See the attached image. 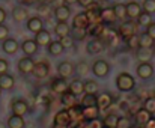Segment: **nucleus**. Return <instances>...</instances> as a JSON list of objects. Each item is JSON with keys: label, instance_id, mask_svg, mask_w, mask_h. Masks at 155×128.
<instances>
[{"label": "nucleus", "instance_id": "nucleus-1", "mask_svg": "<svg viewBox=\"0 0 155 128\" xmlns=\"http://www.w3.org/2000/svg\"><path fill=\"white\" fill-rule=\"evenodd\" d=\"M116 86L120 92H131L136 87V80L133 78V75L127 72H120L116 77Z\"/></svg>", "mask_w": 155, "mask_h": 128}, {"label": "nucleus", "instance_id": "nucleus-2", "mask_svg": "<svg viewBox=\"0 0 155 128\" xmlns=\"http://www.w3.org/2000/svg\"><path fill=\"white\" fill-rule=\"evenodd\" d=\"M137 75L143 80H148L154 75V66L149 62H140L137 66Z\"/></svg>", "mask_w": 155, "mask_h": 128}, {"label": "nucleus", "instance_id": "nucleus-3", "mask_svg": "<svg viewBox=\"0 0 155 128\" xmlns=\"http://www.w3.org/2000/svg\"><path fill=\"white\" fill-rule=\"evenodd\" d=\"M11 110H12V115H18V116H24L27 112H29V106L24 100H15L11 106Z\"/></svg>", "mask_w": 155, "mask_h": 128}, {"label": "nucleus", "instance_id": "nucleus-4", "mask_svg": "<svg viewBox=\"0 0 155 128\" xmlns=\"http://www.w3.org/2000/svg\"><path fill=\"white\" fill-rule=\"evenodd\" d=\"M33 41L36 42L38 47H47L51 42V36H50V33L45 29H42V30H39V32L35 33V39Z\"/></svg>", "mask_w": 155, "mask_h": 128}, {"label": "nucleus", "instance_id": "nucleus-5", "mask_svg": "<svg viewBox=\"0 0 155 128\" xmlns=\"http://www.w3.org/2000/svg\"><path fill=\"white\" fill-rule=\"evenodd\" d=\"M113 104V97H111V94H108V92H103V94H100V95H97V107L101 110V109H108L110 106Z\"/></svg>", "mask_w": 155, "mask_h": 128}, {"label": "nucleus", "instance_id": "nucleus-6", "mask_svg": "<svg viewBox=\"0 0 155 128\" xmlns=\"http://www.w3.org/2000/svg\"><path fill=\"white\" fill-rule=\"evenodd\" d=\"M69 15H71V9L68 5H60L54 8V17L57 21H68Z\"/></svg>", "mask_w": 155, "mask_h": 128}, {"label": "nucleus", "instance_id": "nucleus-7", "mask_svg": "<svg viewBox=\"0 0 155 128\" xmlns=\"http://www.w3.org/2000/svg\"><path fill=\"white\" fill-rule=\"evenodd\" d=\"M33 65H35V61H33L30 56H24V57H21L20 62H18V71H20L21 74H29V72H32Z\"/></svg>", "mask_w": 155, "mask_h": 128}, {"label": "nucleus", "instance_id": "nucleus-8", "mask_svg": "<svg viewBox=\"0 0 155 128\" xmlns=\"http://www.w3.org/2000/svg\"><path fill=\"white\" fill-rule=\"evenodd\" d=\"M92 71L97 77H105L108 72H110V66L105 61H97L94 66H92Z\"/></svg>", "mask_w": 155, "mask_h": 128}, {"label": "nucleus", "instance_id": "nucleus-9", "mask_svg": "<svg viewBox=\"0 0 155 128\" xmlns=\"http://www.w3.org/2000/svg\"><path fill=\"white\" fill-rule=\"evenodd\" d=\"M51 90L54 94L62 95V94H65V92L68 90V83L65 81V78H60V77L53 78L51 80Z\"/></svg>", "mask_w": 155, "mask_h": 128}, {"label": "nucleus", "instance_id": "nucleus-10", "mask_svg": "<svg viewBox=\"0 0 155 128\" xmlns=\"http://www.w3.org/2000/svg\"><path fill=\"white\" fill-rule=\"evenodd\" d=\"M62 106L65 109H72L75 106H78V101H77V97L74 94H71L69 90H66L65 94H62Z\"/></svg>", "mask_w": 155, "mask_h": 128}, {"label": "nucleus", "instance_id": "nucleus-11", "mask_svg": "<svg viewBox=\"0 0 155 128\" xmlns=\"http://www.w3.org/2000/svg\"><path fill=\"white\" fill-rule=\"evenodd\" d=\"M81 116L84 121H91L95 118H100V109L97 106H87V107H81Z\"/></svg>", "mask_w": 155, "mask_h": 128}, {"label": "nucleus", "instance_id": "nucleus-12", "mask_svg": "<svg viewBox=\"0 0 155 128\" xmlns=\"http://www.w3.org/2000/svg\"><path fill=\"white\" fill-rule=\"evenodd\" d=\"M48 65L45 62H38V64L33 65V69H32V74L36 77V78H45L48 75Z\"/></svg>", "mask_w": 155, "mask_h": 128}, {"label": "nucleus", "instance_id": "nucleus-13", "mask_svg": "<svg viewBox=\"0 0 155 128\" xmlns=\"http://www.w3.org/2000/svg\"><path fill=\"white\" fill-rule=\"evenodd\" d=\"M57 72H59L60 78H68L74 74V65L71 62H62L57 66Z\"/></svg>", "mask_w": 155, "mask_h": 128}, {"label": "nucleus", "instance_id": "nucleus-14", "mask_svg": "<svg viewBox=\"0 0 155 128\" xmlns=\"http://www.w3.org/2000/svg\"><path fill=\"white\" fill-rule=\"evenodd\" d=\"M117 32H119V35H120L122 38H128V36H131V35H136V24H134L133 21L124 23V24L119 26Z\"/></svg>", "mask_w": 155, "mask_h": 128}, {"label": "nucleus", "instance_id": "nucleus-15", "mask_svg": "<svg viewBox=\"0 0 155 128\" xmlns=\"http://www.w3.org/2000/svg\"><path fill=\"white\" fill-rule=\"evenodd\" d=\"M100 20L103 24H111L116 21V17H114V12H113V8H104L100 9Z\"/></svg>", "mask_w": 155, "mask_h": 128}, {"label": "nucleus", "instance_id": "nucleus-16", "mask_svg": "<svg viewBox=\"0 0 155 128\" xmlns=\"http://www.w3.org/2000/svg\"><path fill=\"white\" fill-rule=\"evenodd\" d=\"M15 84V80L11 74L3 72L0 74V90H11Z\"/></svg>", "mask_w": 155, "mask_h": 128}, {"label": "nucleus", "instance_id": "nucleus-17", "mask_svg": "<svg viewBox=\"0 0 155 128\" xmlns=\"http://www.w3.org/2000/svg\"><path fill=\"white\" fill-rule=\"evenodd\" d=\"M125 8H127V17L131 18V20L137 18L139 14L142 12V6H140L137 2H130V3L125 5Z\"/></svg>", "mask_w": 155, "mask_h": 128}, {"label": "nucleus", "instance_id": "nucleus-18", "mask_svg": "<svg viewBox=\"0 0 155 128\" xmlns=\"http://www.w3.org/2000/svg\"><path fill=\"white\" fill-rule=\"evenodd\" d=\"M18 48H20V47H18V42H17L15 39H12V38H6V39H3L2 50H3L5 53H8V54H14V53H17Z\"/></svg>", "mask_w": 155, "mask_h": 128}, {"label": "nucleus", "instance_id": "nucleus-19", "mask_svg": "<svg viewBox=\"0 0 155 128\" xmlns=\"http://www.w3.org/2000/svg\"><path fill=\"white\" fill-rule=\"evenodd\" d=\"M21 50H23V53L26 54V56H33L36 51H38V45H36V42L33 41V39H26V41H23V44H21Z\"/></svg>", "mask_w": 155, "mask_h": 128}, {"label": "nucleus", "instance_id": "nucleus-20", "mask_svg": "<svg viewBox=\"0 0 155 128\" xmlns=\"http://www.w3.org/2000/svg\"><path fill=\"white\" fill-rule=\"evenodd\" d=\"M154 56V51L152 48H145V47H139L136 48V57L140 61V62H149Z\"/></svg>", "mask_w": 155, "mask_h": 128}, {"label": "nucleus", "instance_id": "nucleus-21", "mask_svg": "<svg viewBox=\"0 0 155 128\" xmlns=\"http://www.w3.org/2000/svg\"><path fill=\"white\" fill-rule=\"evenodd\" d=\"M104 50V42L100 38H94L89 44H87V53L89 54H98Z\"/></svg>", "mask_w": 155, "mask_h": 128}, {"label": "nucleus", "instance_id": "nucleus-22", "mask_svg": "<svg viewBox=\"0 0 155 128\" xmlns=\"http://www.w3.org/2000/svg\"><path fill=\"white\" fill-rule=\"evenodd\" d=\"M27 29L32 33H36V32L44 29V23H42V20L39 17H32V18L27 20Z\"/></svg>", "mask_w": 155, "mask_h": 128}, {"label": "nucleus", "instance_id": "nucleus-23", "mask_svg": "<svg viewBox=\"0 0 155 128\" xmlns=\"http://www.w3.org/2000/svg\"><path fill=\"white\" fill-rule=\"evenodd\" d=\"M54 124L69 127V124H71V118H69V113H68L66 109H63V110H60V112L56 113V116H54Z\"/></svg>", "mask_w": 155, "mask_h": 128}, {"label": "nucleus", "instance_id": "nucleus-24", "mask_svg": "<svg viewBox=\"0 0 155 128\" xmlns=\"http://www.w3.org/2000/svg\"><path fill=\"white\" fill-rule=\"evenodd\" d=\"M83 84H84V81H81L80 78H75V80H72V81L68 84V90H69L71 94H74L75 97H78V95L84 94V92H83Z\"/></svg>", "mask_w": 155, "mask_h": 128}, {"label": "nucleus", "instance_id": "nucleus-25", "mask_svg": "<svg viewBox=\"0 0 155 128\" xmlns=\"http://www.w3.org/2000/svg\"><path fill=\"white\" fill-rule=\"evenodd\" d=\"M151 116H152V115H151L148 110H145L143 107H142V109H139V110L134 113V118H136V122H137V125H139V127H142V125H143V124L151 118Z\"/></svg>", "mask_w": 155, "mask_h": 128}, {"label": "nucleus", "instance_id": "nucleus-26", "mask_svg": "<svg viewBox=\"0 0 155 128\" xmlns=\"http://www.w3.org/2000/svg\"><path fill=\"white\" fill-rule=\"evenodd\" d=\"M12 17L17 23H21V21H26L27 20V11L21 6H15L12 9Z\"/></svg>", "mask_w": 155, "mask_h": 128}, {"label": "nucleus", "instance_id": "nucleus-27", "mask_svg": "<svg viewBox=\"0 0 155 128\" xmlns=\"http://www.w3.org/2000/svg\"><path fill=\"white\" fill-rule=\"evenodd\" d=\"M87 26H89V20H87V17H86L84 12L77 14V15L74 17L72 27H83V29H87Z\"/></svg>", "mask_w": 155, "mask_h": 128}, {"label": "nucleus", "instance_id": "nucleus-28", "mask_svg": "<svg viewBox=\"0 0 155 128\" xmlns=\"http://www.w3.org/2000/svg\"><path fill=\"white\" fill-rule=\"evenodd\" d=\"M54 33H56L59 38L68 35V33H69V26H68V23H66V21H57V24L54 26Z\"/></svg>", "mask_w": 155, "mask_h": 128}, {"label": "nucleus", "instance_id": "nucleus-29", "mask_svg": "<svg viewBox=\"0 0 155 128\" xmlns=\"http://www.w3.org/2000/svg\"><path fill=\"white\" fill-rule=\"evenodd\" d=\"M48 53L51 54V56H60L62 53H63V47H62V44H60V41H51L48 45Z\"/></svg>", "mask_w": 155, "mask_h": 128}, {"label": "nucleus", "instance_id": "nucleus-30", "mask_svg": "<svg viewBox=\"0 0 155 128\" xmlns=\"http://www.w3.org/2000/svg\"><path fill=\"white\" fill-rule=\"evenodd\" d=\"M113 12H114L116 20H125V18H127L125 3H117V5H114V6H113Z\"/></svg>", "mask_w": 155, "mask_h": 128}, {"label": "nucleus", "instance_id": "nucleus-31", "mask_svg": "<svg viewBox=\"0 0 155 128\" xmlns=\"http://www.w3.org/2000/svg\"><path fill=\"white\" fill-rule=\"evenodd\" d=\"M8 127L9 128H24V119H23V116L12 115L8 119Z\"/></svg>", "mask_w": 155, "mask_h": 128}, {"label": "nucleus", "instance_id": "nucleus-32", "mask_svg": "<svg viewBox=\"0 0 155 128\" xmlns=\"http://www.w3.org/2000/svg\"><path fill=\"white\" fill-rule=\"evenodd\" d=\"M69 35H71L74 39L81 41V39H84V38L87 36V30L83 29V27H72V29H69Z\"/></svg>", "mask_w": 155, "mask_h": 128}, {"label": "nucleus", "instance_id": "nucleus-33", "mask_svg": "<svg viewBox=\"0 0 155 128\" xmlns=\"http://www.w3.org/2000/svg\"><path fill=\"white\" fill-rule=\"evenodd\" d=\"M83 92H84V94L97 95V94H98V83L94 81V80H87V81H84V84H83Z\"/></svg>", "mask_w": 155, "mask_h": 128}, {"label": "nucleus", "instance_id": "nucleus-34", "mask_svg": "<svg viewBox=\"0 0 155 128\" xmlns=\"http://www.w3.org/2000/svg\"><path fill=\"white\" fill-rule=\"evenodd\" d=\"M154 44V39L145 32L139 35V47H145V48H151Z\"/></svg>", "mask_w": 155, "mask_h": 128}, {"label": "nucleus", "instance_id": "nucleus-35", "mask_svg": "<svg viewBox=\"0 0 155 128\" xmlns=\"http://www.w3.org/2000/svg\"><path fill=\"white\" fill-rule=\"evenodd\" d=\"M117 119H119V116H116L114 113H110V115H107V116L104 118L103 125L104 127H107V128H116Z\"/></svg>", "mask_w": 155, "mask_h": 128}, {"label": "nucleus", "instance_id": "nucleus-36", "mask_svg": "<svg viewBox=\"0 0 155 128\" xmlns=\"http://www.w3.org/2000/svg\"><path fill=\"white\" fill-rule=\"evenodd\" d=\"M81 107H87V106H97V95H92V94H84L81 103H80Z\"/></svg>", "mask_w": 155, "mask_h": 128}, {"label": "nucleus", "instance_id": "nucleus-37", "mask_svg": "<svg viewBox=\"0 0 155 128\" xmlns=\"http://www.w3.org/2000/svg\"><path fill=\"white\" fill-rule=\"evenodd\" d=\"M151 21H152L151 20V14H148L145 11H142L139 14V17H137V24H140V26H148Z\"/></svg>", "mask_w": 155, "mask_h": 128}, {"label": "nucleus", "instance_id": "nucleus-38", "mask_svg": "<svg viewBox=\"0 0 155 128\" xmlns=\"http://www.w3.org/2000/svg\"><path fill=\"white\" fill-rule=\"evenodd\" d=\"M143 109L148 110L151 115H154L155 113V97H149V98L145 100V103H143Z\"/></svg>", "mask_w": 155, "mask_h": 128}, {"label": "nucleus", "instance_id": "nucleus-39", "mask_svg": "<svg viewBox=\"0 0 155 128\" xmlns=\"http://www.w3.org/2000/svg\"><path fill=\"white\" fill-rule=\"evenodd\" d=\"M59 41H60V44H62V47H63V48H71V47L74 45V38H72L69 33H68V35H65V36H62Z\"/></svg>", "mask_w": 155, "mask_h": 128}, {"label": "nucleus", "instance_id": "nucleus-40", "mask_svg": "<svg viewBox=\"0 0 155 128\" xmlns=\"http://www.w3.org/2000/svg\"><path fill=\"white\" fill-rule=\"evenodd\" d=\"M125 39V42L128 44V47L130 48H139V35H131V36H128V38H124Z\"/></svg>", "mask_w": 155, "mask_h": 128}, {"label": "nucleus", "instance_id": "nucleus-41", "mask_svg": "<svg viewBox=\"0 0 155 128\" xmlns=\"http://www.w3.org/2000/svg\"><path fill=\"white\" fill-rule=\"evenodd\" d=\"M142 11H145L148 14L155 12V0H145L143 5H142Z\"/></svg>", "mask_w": 155, "mask_h": 128}, {"label": "nucleus", "instance_id": "nucleus-42", "mask_svg": "<svg viewBox=\"0 0 155 128\" xmlns=\"http://www.w3.org/2000/svg\"><path fill=\"white\" fill-rule=\"evenodd\" d=\"M103 121L100 118H95V119H91V121H86V128H103Z\"/></svg>", "mask_w": 155, "mask_h": 128}, {"label": "nucleus", "instance_id": "nucleus-43", "mask_svg": "<svg viewBox=\"0 0 155 128\" xmlns=\"http://www.w3.org/2000/svg\"><path fill=\"white\" fill-rule=\"evenodd\" d=\"M75 69H77V72H80V74H87V72H89V65L81 61V62L77 64Z\"/></svg>", "mask_w": 155, "mask_h": 128}, {"label": "nucleus", "instance_id": "nucleus-44", "mask_svg": "<svg viewBox=\"0 0 155 128\" xmlns=\"http://www.w3.org/2000/svg\"><path fill=\"white\" fill-rule=\"evenodd\" d=\"M116 128H130V121L127 118H119L117 124H116Z\"/></svg>", "mask_w": 155, "mask_h": 128}, {"label": "nucleus", "instance_id": "nucleus-45", "mask_svg": "<svg viewBox=\"0 0 155 128\" xmlns=\"http://www.w3.org/2000/svg\"><path fill=\"white\" fill-rule=\"evenodd\" d=\"M8 36H9V29L5 24H0V41L6 39Z\"/></svg>", "mask_w": 155, "mask_h": 128}, {"label": "nucleus", "instance_id": "nucleus-46", "mask_svg": "<svg viewBox=\"0 0 155 128\" xmlns=\"http://www.w3.org/2000/svg\"><path fill=\"white\" fill-rule=\"evenodd\" d=\"M146 33H148V35H149V36H151V38L155 41V23H152V21H151V23L146 26Z\"/></svg>", "mask_w": 155, "mask_h": 128}, {"label": "nucleus", "instance_id": "nucleus-47", "mask_svg": "<svg viewBox=\"0 0 155 128\" xmlns=\"http://www.w3.org/2000/svg\"><path fill=\"white\" fill-rule=\"evenodd\" d=\"M142 128H155V118H152V116H151V118H149V119H148L143 125H142Z\"/></svg>", "mask_w": 155, "mask_h": 128}, {"label": "nucleus", "instance_id": "nucleus-48", "mask_svg": "<svg viewBox=\"0 0 155 128\" xmlns=\"http://www.w3.org/2000/svg\"><path fill=\"white\" fill-rule=\"evenodd\" d=\"M8 62L5 61V59H0V74H3V72H6L8 71Z\"/></svg>", "mask_w": 155, "mask_h": 128}, {"label": "nucleus", "instance_id": "nucleus-49", "mask_svg": "<svg viewBox=\"0 0 155 128\" xmlns=\"http://www.w3.org/2000/svg\"><path fill=\"white\" fill-rule=\"evenodd\" d=\"M94 2H95V0H77V3H78L80 6H83V8H87V6H91Z\"/></svg>", "mask_w": 155, "mask_h": 128}, {"label": "nucleus", "instance_id": "nucleus-50", "mask_svg": "<svg viewBox=\"0 0 155 128\" xmlns=\"http://www.w3.org/2000/svg\"><path fill=\"white\" fill-rule=\"evenodd\" d=\"M5 20H6V11L3 8H0V24H3Z\"/></svg>", "mask_w": 155, "mask_h": 128}, {"label": "nucleus", "instance_id": "nucleus-51", "mask_svg": "<svg viewBox=\"0 0 155 128\" xmlns=\"http://www.w3.org/2000/svg\"><path fill=\"white\" fill-rule=\"evenodd\" d=\"M65 5H72V3H77V0H63Z\"/></svg>", "mask_w": 155, "mask_h": 128}, {"label": "nucleus", "instance_id": "nucleus-52", "mask_svg": "<svg viewBox=\"0 0 155 128\" xmlns=\"http://www.w3.org/2000/svg\"><path fill=\"white\" fill-rule=\"evenodd\" d=\"M53 128H69V127H66V125H59V124H54V125H53Z\"/></svg>", "mask_w": 155, "mask_h": 128}, {"label": "nucleus", "instance_id": "nucleus-53", "mask_svg": "<svg viewBox=\"0 0 155 128\" xmlns=\"http://www.w3.org/2000/svg\"><path fill=\"white\" fill-rule=\"evenodd\" d=\"M151 48H152V51H154V54H155V41H154V44H152V47H151Z\"/></svg>", "mask_w": 155, "mask_h": 128}, {"label": "nucleus", "instance_id": "nucleus-54", "mask_svg": "<svg viewBox=\"0 0 155 128\" xmlns=\"http://www.w3.org/2000/svg\"><path fill=\"white\" fill-rule=\"evenodd\" d=\"M0 128H6V125H5V124H3L2 121H0Z\"/></svg>", "mask_w": 155, "mask_h": 128}, {"label": "nucleus", "instance_id": "nucleus-55", "mask_svg": "<svg viewBox=\"0 0 155 128\" xmlns=\"http://www.w3.org/2000/svg\"><path fill=\"white\" fill-rule=\"evenodd\" d=\"M130 128H142V127H139V125H130Z\"/></svg>", "mask_w": 155, "mask_h": 128}, {"label": "nucleus", "instance_id": "nucleus-56", "mask_svg": "<svg viewBox=\"0 0 155 128\" xmlns=\"http://www.w3.org/2000/svg\"><path fill=\"white\" fill-rule=\"evenodd\" d=\"M45 2H50V0H45Z\"/></svg>", "mask_w": 155, "mask_h": 128}, {"label": "nucleus", "instance_id": "nucleus-57", "mask_svg": "<svg viewBox=\"0 0 155 128\" xmlns=\"http://www.w3.org/2000/svg\"><path fill=\"white\" fill-rule=\"evenodd\" d=\"M103 128H107V127H103Z\"/></svg>", "mask_w": 155, "mask_h": 128}, {"label": "nucleus", "instance_id": "nucleus-58", "mask_svg": "<svg viewBox=\"0 0 155 128\" xmlns=\"http://www.w3.org/2000/svg\"><path fill=\"white\" fill-rule=\"evenodd\" d=\"M0 92H2V90H0Z\"/></svg>", "mask_w": 155, "mask_h": 128}, {"label": "nucleus", "instance_id": "nucleus-59", "mask_svg": "<svg viewBox=\"0 0 155 128\" xmlns=\"http://www.w3.org/2000/svg\"><path fill=\"white\" fill-rule=\"evenodd\" d=\"M154 115H155V113H154Z\"/></svg>", "mask_w": 155, "mask_h": 128}]
</instances>
